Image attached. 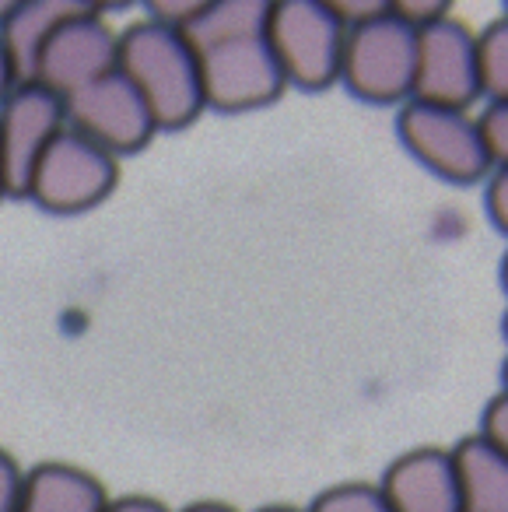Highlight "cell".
Returning <instances> with one entry per match:
<instances>
[{
	"label": "cell",
	"instance_id": "obj_1",
	"mask_svg": "<svg viewBox=\"0 0 508 512\" xmlns=\"http://www.w3.org/2000/svg\"><path fill=\"white\" fill-rule=\"evenodd\" d=\"M120 67L144 95L158 130H183L204 113L200 57L183 32L141 18L120 32Z\"/></svg>",
	"mask_w": 508,
	"mask_h": 512
},
{
	"label": "cell",
	"instance_id": "obj_2",
	"mask_svg": "<svg viewBox=\"0 0 508 512\" xmlns=\"http://www.w3.org/2000/svg\"><path fill=\"white\" fill-rule=\"evenodd\" d=\"M267 43L281 64L288 88L323 92L340 81L347 29L330 0H277L270 4Z\"/></svg>",
	"mask_w": 508,
	"mask_h": 512
},
{
	"label": "cell",
	"instance_id": "obj_3",
	"mask_svg": "<svg viewBox=\"0 0 508 512\" xmlns=\"http://www.w3.org/2000/svg\"><path fill=\"white\" fill-rule=\"evenodd\" d=\"M417 78V32L386 8L379 18L347 29L340 85L372 106H407Z\"/></svg>",
	"mask_w": 508,
	"mask_h": 512
},
{
	"label": "cell",
	"instance_id": "obj_4",
	"mask_svg": "<svg viewBox=\"0 0 508 512\" xmlns=\"http://www.w3.org/2000/svg\"><path fill=\"white\" fill-rule=\"evenodd\" d=\"M396 134H400L403 148L438 179L470 186L494 172L484 130H480L477 116H470V109H449L410 99L407 106H400Z\"/></svg>",
	"mask_w": 508,
	"mask_h": 512
},
{
	"label": "cell",
	"instance_id": "obj_5",
	"mask_svg": "<svg viewBox=\"0 0 508 512\" xmlns=\"http://www.w3.org/2000/svg\"><path fill=\"white\" fill-rule=\"evenodd\" d=\"M120 179L116 155L102 144L88 141L74 127H64L36 162L25 197L36 200L50 214H78L102 204Z\"/></svg>",
	"mask_w": 508,
	"mask_h": 512
},
{
	"label": "cell",
	"instance_id": "obj_6",
	"mask_svg": "<svg viewBox=\"0 0 508 512\" xmlns=\"http://www.w3.org/2000/svg\"><path fill=\"white\" fill-rule=\"evenodd\" d=\"M200 57V85H204V109L218 113H249L277 102L288 88L281 64L267 43V32L260 36L221 43L214 50L197 53Z\"/></svg>",
	"mask_w": 508,
	"mask_h": 512
},
{
	"label": "cell",
	"instance_id": "obj_7",
	"mask_svg": "<svg viewBox=\"0 0 508 512\" xmlns=\"http://www.w3.org/2000/svg\"><path fill=\"white\" fill-rule=\"evenodd\" d=\"M120 64V32L95 8H81L53 29L36 60L32 81L50 88L60 99H71L92 81L106 78Z\"/></svg>",
	"mask_w": 508,
	"mask_h": 512
},
{
	"label": "cell",
	"instance_id": "obj_8",
	"mask_svg": "<svg viewBox=\"0 0 508 512\" xmlns=\"http://www.w3.org/2000/svg\"><path fill=\"white\" fill-rule=\"evenodd\" d=\"M64 109L67 127L85 134L88 141L102 144L116 158L134 155L158 134L148 102L120 67L109 71L106 78L92 81L88 88H81L78 95L64 99Z\"/></svg>",
	"mask_w": 508,
	"mask_h": 512
},
{
	"label": "cell",
	"instance_id": "obj_9",
	"mask_svg": "<svg viewBox=\"0 0 508 512\" xmlns=\"http://www.w3.org/2000/svg\"><path fill=\"white\" fill-rule=\"evenodd\" d=\"M414 99L449 109H470L480 99L477 32L466 29L459 18L449 15L417 32Z\"/></svg>",
	"mask_w": 508,
	"mask_h": 512
},
{
	"label": "cell",
	"instance_id": "obj_10",
	"mask_svg": "<svg viewBox=\"0 0 508 512\" xmlns=\"http://www.w3.org/2000/svg\"><path fill=\"white\" fill-rule=\"evenodd\" d=\"M67 127L64 99L50 88L25 81L0 102V162L8 197H25L36 162L43 158L46 144Z\"/></svg>",
	"mask_w": 508,
	"mask_h": 512
},
{
	"label": "cell",
	"instance_id": "obj_11",
	"mask_svg": "<svg viewBox=\"0 0 508 512\" xmlns=\"http://www.w3.org/2000/svg\"><path fill=\"white\" fill-rule=\"evenodd\" d=\"M379 488L393 512H466L452 449L421 446L396 456Z\"/></svg>",
	"mask_w": 508,
	"mask_h": 512
},
{
	"label": "cell",
	"instance_id": "obj_12",
	"mask_svg": "<svg viewBox=\"0 0 508 512\" xmlns=\"http://www.w3.org/2000/svg\"><path fill=\"white\" fill-rule=\"evenodd\" d=\"M109 495L74 463H39L22 477L18 512H106Z\"/></svg>",
	"mask_w": 508,
	"mask_h": 512
},
{
	"label": "cell",
	"instance_id": "obj_13",
	"mask_svg": "<svg viewBox=\"0 0 508 512\" xmlns=\"http://www.w3.org/2000/svg\"><path fill=\"white\" fill-rule=\"evenodd\" d=\"M81 8L85 4H78V0H18L11 18L0 25V46H4L11 67H15L18 85L32 81L36 60L43 53L46 39L53 36V29Z\"/></svg>",
	"mask_w": 508,
	"mask_h": 512
},
{
	"label": "cell",
	"instance_id": "obj_14",
	"mask_svg": "<svg viewBox=\"0 0 508 512\" xmlns=\"http://www.w3.org/2000/svg\"><path fill=\"white\" fill-rule=\"evenodd\" d=\"M466 512H508V456L484 435H466L452 449Z\"/></svg>",
	"mask_w": 508,
	"mask_h": 512
},
{
	"label": "cell",
	"instance_id": "obj_15",
	"mask_svg": "<svg viewBox=\"0 0 508 512\" xmlns=\"http://www.w3.org/2000/svg\"><path fill=\"white\" fill-rule=\"evenodd\" d=\"M267 18V0H207L200 15L183 29V39L197 53H204L221 43L260 36V32H267Z\"/></svg>",
	"mask_w": 508,
	"mask_h": 512
},
{
	"label": "cell",
	"instance_id": "obj_16",
	"mask_svg": "<svg viewBox=\"0 0 508 512\" xmlns=\"http://www.w3.org/2000/svg\"><path fill=\"white\" fill-rule=\"evenodd\" d=\"M480 53V95L508 102V11H501L484 32H477Z\"/></svg>",
	"mask_w": 508,
	"mask_h": 512
},
{
	"label": "cell",
	"instance_id": "obj_17",
	"mask_svg": "<svg viewBox=\"0 0 508 512\" xmlns=\"http://www.w3.org/2000/svg\"><path fill=\"white\" fill-rule=\"evenodd\" d=\"M305 512H393L379 484L368 481H344L316 495V502Z\"/></svg>",
	"mask_w": 508,
	"mask_h": 512
},
{
	"label": "cell",
	"instance_id": "obj_18",
	"mask_svg": "<svg viewBox=\"0 0 508 512\" xmlns=\"http://www.w3.org/2000/svg\"><path fill=\"white\" fill-rule=\"evenodd\" d=\"M484 130L487 155L494 169H508V102H487V109L477 116Z\"/></svg>",
	"mask_w": 508,
	"mask_h": 512
},
{
	"label": "cell",
	"instance_id": "obj_19",
	"mask_svg": "<svg viewBox=\"0 0 508 512\" xmlns=\"http://www.w3.org/2000/svg\"><path fill=\"white\" fill-rule=\"evenodd\" d=\"M389 8H393V15L400 18L403 25H410L414 32L431 29L435 22L452 15L445 0H389Z\"/></svg>",
	"mask_w": 508,
	"mask_h": 512
},
{
	"label": "cell",
	"instance_id": "obj_20",
	"mask_svg": "<svg viewBox=\"0 0 508 512\" xmlns=\"http://www.w3.org/2000/svg\"><path fill=\"white\" fill-rule=\"evenodd\" d=\"M477 435H484L494 449H501V453L508 456V390H501L498 397L484 407Z\"/></svg>",
	"mask_w": 508,
	"mask_h": 512
},
{
	"label": "cell",
	"instance_id": "obj_21",
	"mask_svg": "<svg viewBox=\"0 0 508 512\" xmlns=\"http://www.w3.org/2000/svg\"><path fill=\"white\" fill-rule=\"evenodd\" d=\"M484 207L491 214V221L498 225V232L508 235V169H494L487 176V197Z\"/></svg>",
	"mask_w": 508,
	"mask_h": 512
},
{
	"label": "cell",
	"instance_id": "obj_22",
	"mask_svg": "<svg viewBox=\"0 0 508 512\" xmlns=\"http://www.w3.org/2000/svg\"><path fill=\"white\" fill-rule=\"evenodd\" d=\"M330 8L337 11L344 29H354V25H365L372 18H379L389 8V0H330Z\"/></svg>",
	"mask_w": 508,
	"mask_h": 512
},
{
	"label": "cell",
	"instance_id": "obj_23",
	"mask_svg": "<svg viewBox=\"0 0 508 512\" xmlns=\"http://www.w3.org/2000/svg\"><path fill=\"white\" fill-rule=\"evenodd\" d=\"M22 467L15 456L0 449V512H18V495H22Z\"/></svg>",
	"mask_w": 508,
	"mask_h": 512
},
{
	"label": "cell",
	"instance_id": "obj_24",
	"mask_svg": "<svg viewBox=\"0 0 508 512\" xmlns=\"http://www.w3.org/2000/svg\"><path fill=\"white\" fill-rule=\"evenodd\" d=\"M106 512H169L158 498L148 495H123V498H109Z\"/></svg>",
	"mask_w": 508,
	"mask_h": 512
},
{
	"label": "cell",
	"instance_id": "obj_25",
	"mask_svg": "<svg viewBox=\"0 0 508 512\" xmlns=\"http://www.w3.org/2000/svg\"><path fill=\"white\" fill-rule=\"evenodd\" d=\"M15 85H18V74H15V67H11L8 53H4V46H0V102H4L11 92H15Z\"/></svg>",
	"mask_w": 508,
	"mask_h": 512
},
{
	"label": "cell",
	"instance_id": "obj_26",
	"mask_svg": "<svg viewBox=\"0 0 508 512\" xmlns=\"http://www.w3.org/2000/svg\"><path fill=\"white\" fill-rule=\"evenodd\" d=\"M183 512H235V509L225 502H193V505H186Z\"/></svg>",
	"mask_w": 508,
	"mask_h": 512
},
{
	"label": "cell",
	"instance_id": "obj_27",
	"mask_svg": "<svg viewBox=\"0 0 508 512\" xmlns=\"http://www.w3.org/2000/svg\"><path fill=\"white\" fill-rule=\"evenodd\" d=\"M15 4H18V0H0V25H4V22H8V18H11V11H15Z\"/></svg>",
	"mask_w": 508,
	"mask_h": 512
},
{
	"label": "cell",
	"instance_id": "obj_28",
	"mask_svg": "<svg viewBox=\"0 0 508 512\" xmlns=\"http://www.w3.org/2000/svg\"><path fill=\"white\" fill-rule=\"evenodd\" d=\"M260 512H302V509H291V505H263Z\"/></svg>",
	"mask_w": 508,
	"mask_h": 512
},
{
	"label": "cell",
	"instance_id": "obj_29",
	"mask_svg": "<svg viewBox=\"0 0 508 512\" xmlns=\"http://www.w3.org/2000/svg\"><path fill=\"white\" fill-rule=\"evenodd\" d=\"M501 285H505V292H508V253H505V260H501Z\"/></svg>",
	"mask_w": 508,
	"mask_h": 512
},
{
	"label": "cell",
	"instance_id": "obj_30",
	"mask_svg": "<svg viewBox=\"0 0 508 512\" xmlns=\"http://www.w3.org/2000/svg\"><path fill=\"white\" fill-rule=\"evenodd\" d=\"M8 197V183H4V162H0V200Z\"/></svg>",
	"mask_w": 508,
	"mask_h": 512
},
{
	"label": "cell",
	"instance_id": "obj_31",
	"mask_svg": "<svg viewBox=\"0 0 508 512\" xmlns=\"http://www.w3.org/2000/svg\"><path fill=\"white\" fill-rule=\"evenodd\" d=\"M501 390H508V358H505V369H501Z\"/></svg>",
	"mask_w": 508,
	"mask_h": 512
},
{
	"label": "cell",
	"instance_id": "obj_32",
	"mask_svg": "<svg viewBox=\"0 0 508 512\" xmlns=\"http://www.w3.org/2000/svg\"><path fill=\"white\" fill-rule=\"evenodd\" d=\"M501 330H505V337H508V313H505V320H501Z\"/></svg>",
	"mask_w": 508,
	"mask_h": 512
},
{
	"label": "cell",
	"instance_id": "obj_33",
	"mask_svg": "<svg viewBox=\"0 0 508 512\" xmlns=\"http://www.w3.org/2000/svg\"><path fill=\"white\" fill-rule=\"evenodd\" d=\"M505 11H508V8H505Z\"/></svg>",
	"mask_w": 508,
	"mask_h": 512
}]
</instances>
